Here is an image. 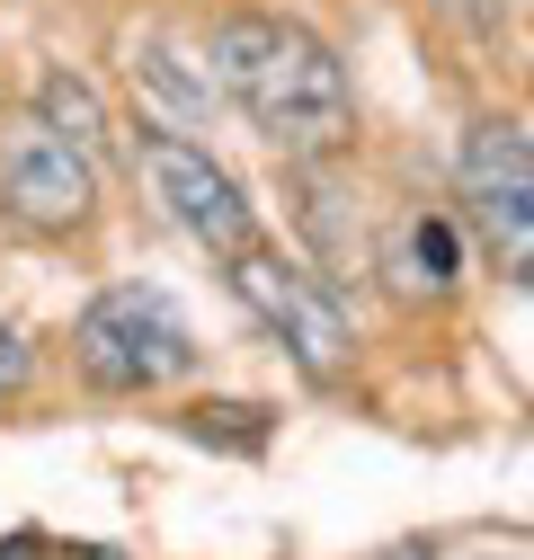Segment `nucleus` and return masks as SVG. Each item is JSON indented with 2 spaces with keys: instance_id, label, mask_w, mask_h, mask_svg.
<instances>
[{
  "instance_id": "1a4fd4ad",
  "label": "nucleus",
  "mask_w": 534,
  "mask_h": 560,
  "mask_svg": "<svg viewBox=\"0 0 534 560\" xmlns=\"http://www.w3.org/2000/svg\"><path fill=\"white\" fill-rule=\"evenodd\" d=\"M400 276H410V294L428 285V294H445L454 285V232L437 223V214H419L410 223V258H400Z\"/></svg>"
},
{
  "instance_id": "7ed1b4c3",
  "label": "nucleus",
  "mask_w": 534,
  "mask_h": 560,
  "mask_svg": "<svg viewBox=\"0 0 534 560\" xmlns=\"http://www.w3.org/2000/svg\"><path fill=\"white\" fill-rule=\"evenodd\" d=\"M232 294L286 338V357L303 365V383H339L348 374L357 338H348V312H339V294H329V276H312L303 258L249 241V249H232Z\"/></svg>"
},
{
  "instance_id": "20e7f679",
  "label": "nucleus",
  "mask_w": 534,
  "mask_h": 560,
  "mask_svg": "<svg viewBox=\"0 0 534 560\" xmlns=\"http://www.w3.org/2000/svg\"><path fill=\"white\" fill-rule=\"evenodd\" d=\"M454 196L463 223L481 232V249L499 258V276L534 267V143L516 116H481L454 152Z\"/></svg>"
},
{
  "instance_id": "0eeeda50",
  "label": "nucleus",
  "mask_w": 534,
  "mask_h": 560,
  "mask_svg": "<svg viewBox=\"0 0 534 560\" xmlns=\"http://www.w3.org/2000/svg\"><path fill=\"white\" fill-rule=\"evenodd\" d=\"M36 116L62 133V143H81V152L107 133V107H98V90H90V81H72V72H54V81L36 90Z\"/></svg>"
},
{
  "instance_id": "f03ea898",
  "label": "nucleus",
  "mask_w": 534,
  "mask_h": 560,
  "mask_svg": "<svg viewBox=\"0 0 534 560\" xmlns=\"http://www.w3.org/2000/svg\"><path fill=\"white\" fill-rule=\"evenodd\" d=\"M72 365L90 392H170L178 374H196V329L161 285H107L72 320Z\"/></svg>"
},
{
  "instance_id": "f257e3e1",
  "label": "nucleus",
  "mask_w": 534,
  "mask_h": 560,
  "mask_svg": "<svg viewBox=\"0 0 534 560\" xmlns=\"http://www.w3.org/2000/svg\"><path fill=\"white\" fill-rule=\"evenodd\" d=\"M206 81L277 143L286 161H329L357 133V81L329 36L277 10H232L206 45Z\"/></svg>"
},
{
  "instance_id": "9b49d317",
  "label": "nucleus",
  "mask_w": 534,
  "mask_h": 560,
  "mask_svg": "<svg viewBox=\"0 0 534 560\" xmlns=\"http://www.w3.org/2000/svg\"><path fill=\"white\" fill-rule=\"evenodd\" d=\"M27 374H36V357H27V338L0 320V400H19L27 392Z\"/></svg>"
},
{
  "instance_id": "9d476101",
  "label": "nucleus",
  "mask_w": 534,
  "mask_h": 560,
  "mask_svg": "<svg viewBox=\"0 0 534 560\" xmlns=\"http://www.w3.org/2000/svg\"><path fill=\"white\" fill-rule=\"evenodd\" d=\"M187 436H206V445H214V436L258 445V436H267V409H249V400H223V409H214V400H206V409H187Z\"/></svg>"
},
{
  "instance_id": "6e6552de",
  "label": "nucleus",
  "mask_w": 534,
  "mask_h": 560,
  "mask_svg": "<svg viewBox=\"0 0 534 560\" xmlns=\"http://www.w3.org/2000/svg\"><path fill=\"white\" fill-rule=\"evenodd\" d=\"M134 81H143L152 98H170L178 116H206V107H214V81H196V72H187V62H178V54L161 45V36H152L143 54H134Z\"/></svg>"
},
{
  "instance_id": "423d86ee",
  "label": "nucleus",
  "mask_w": 534,
  "mask_h": 560,
  "mask_svg": "<svg viewBox=\"0 0 534 560\" xmlns=\"http://www.w3.org/2000/svg\"><path fill=\"white\" fill-rule=\"evenodd\" d=\"M0 214L19 232H81L98 214V170L81 143L27 107V116H0Z\"/></svg>"
},
{
  "instance_id": "39448f33",
  "label": "nucleus",
  "mask_w": 534,
  "mask_h": 560,
  "mask_svg": "<svg viewBox=\"0 0 534 560\" xmlns=\"http://www.w3.org/2000/svg\"><path fill=\"white\" fill-rule=\"evenodd\" d=\"M134 170L152 178V196H161V214L196 241V249H214V258H232V249H249L258 241V214H249V196H241V178L206 152V143H187L178 125H143L134 133Z\"/></svg>"
}]
</instances>
